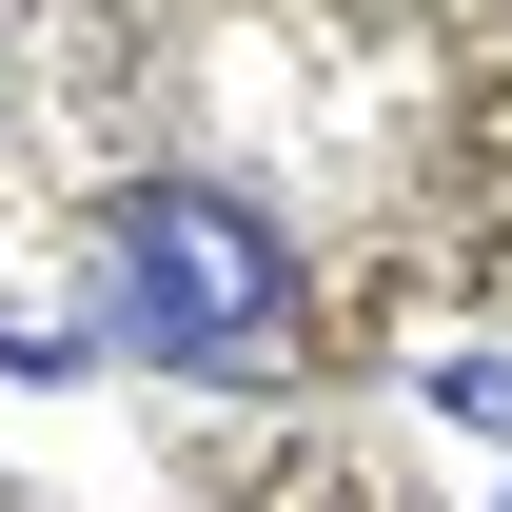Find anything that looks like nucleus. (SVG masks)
Returning a JSON list of instances; mask_svg holds the SVG:
<instances>
[{"label":"nucleus","mask_w":512,"mask_h":512,"mask_svg":"<svg viewBox=\"0 0 512 512\" xmlns=\"http://www.w3.org/2000/svg\"><path fill=\"white\" fill-rule=\"evenodd\" d=\"M493 512H512V493H493Z\"/></svg>","instance_id":"3"},{"label":"nucleus","mask_w":512,"mask_h":512,"mask_svg":"<svg viewBox=\"0 0 512 512\" xmlns=\"http://www.w3.org/2000/svg\"><path fill=\"white\" fill-rule=\"evenodd\" d=\"M434 414H453V434H512V355H453V375H434Z\"/></svg>","instance_id":"2"},{"label":"nucleus","mask_w":512,"mask_h":512,"mask_svg":"<svg viewBox=\"0 0 512 512\" xmlns=\"http://www.w3.org/2000/svg\"><path fill=\"white\" fill-rule=\"evenodd\" d=\"M119 316H138V355H178V375H256V355L296 335V256L256 237V197L158 178V197H119Z\"/></svg>","instance_id":"1"}]
</instances>
